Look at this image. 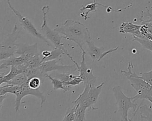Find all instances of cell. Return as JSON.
<instances>
[{"label":"cell","mask_w":152,"mask_h":121,"mask_svg":"<svg viewBox=\"0 0 152 121\" xmlns=\"http://www.w3.org/2000/svg\"><path fill=\"white\" fill-rule=\"evenodd\" d=\"M54 29L57 32L63 35L64 38L74 42L81 50L84 44L91 40L88 29L78 21L66 19L62 24L56 25Z\"/></svg>","instance_id":"cell-1"},{"label":"cell","mask_w":152,"mask_h":121,"mask_svg":"<svg viewBox=\"0 0 152 121\" xmlns=\"http://www.w3.org/2000/svg\"><path fill=\"white\" fill-rule=\"evenodd\" d=\"M28 80L21 86H13L7 84L4 86L0 87V96L8 93L14 94L15 96V102L14 104V109L15 112L19 111V108L21 103V100L23 97L31 95L34 96L40 100V107L43 106L45 102L46 96L39 89H33L28 86Z\"/></svg>","instance_id":"cell-2"},{"label":"cell","mask_w":152,"mask_h":121,"mask_svg":"<svg viewBox=\"0 0 152 121\" xmlns=\"http://www.w3.org/2000/svg\"><path fill=\"white\" fill-rule=\"evenodd\" d=\"M134 66L132 63L128 62V70H121V73L130 81L131 86L137 92V94L132 96L133 102L140 99L146 100L148 96H152V86L140 78L139 75L137 74L136 73L132 72V68Z\"/></svg>","instance_id":"cell-3"},{"label":"cell","mask_w":152,"mask_h":121,"mask_svg":"<svg viewBox=\"0 0 152 121\" xmlns=\"http://www.w3.org/2000/svg\"><path fill=\"white\" fill-rule=\"evenodd\" d=\"M112 91L116 99L118 112L121 115L122 120H129L128 118L129 109H133L132 117H134L138 110V105L133 102L132 97H128L124 93L121 86L119 85L114 86Z\"/></svg>","instance_id":"cell-4"},{"label":"cell","mask_w":152,"mask_h":121,"mask_svg":"<svg viewBox=\"0 0 152 121\" xmlns=\"http://www.w3.org/2000/svg\"><path fill=\"white\" fill-rule=\"evenodd\" d=\"M102 82L97 86L94 85H86L84 89L78 97L73 101V103L80 104L86 108H89L92 110H97V108L94 107V104L97 101L98 97L102 91V87L104 84Z\"/></svg>","instance_id":"cell-5"},{"label":"cell","mask_w":152,"mask_h":121,"mask_svg":"<svg viewBox=\"0 0 152 121\" xmlns=\"http://www.w3.org/2000/svg\"><path fill=\"white\" fill-rule=\"evenodd\" d=\"M49 9L50 8L49 5L43 6L42 8L43 13V23L41 25V31L42 32V34L53 44L55 47L64 45L61 41L62 39L64 38L63 35L57 32L54 29L52 30L48 25L46 16Z\"/></svg>","instance_id":"cell-6"},{"label":"cell","mask_w":152,"mask_h":121,"mask_svg":"<svg viewBox=\"0 0 152 121\" xmlns=\"http://www.w3.org/2000/svg\"><path fill=\"white\" fill-rule=\"evenodd\" d=\"M7 4H8L10 8L13 12V13L17 16V17L20 22V24L21 26L23 28V29L25 30L28 33H29L31 35L39 38L40 40H42V41L46 42L48 44V45L49 47H50V43L49 42V41L43 36V35L42 34L40 33L37 31V30L36 28V27H34L33 24L31 22V21L27 17L23 16L21 15V14L18 11L15 9L14 8V7L11 4L10 0H7Z\"/></svg>","instance_id":"cell-7"},{"label":"cell","mask_w":152,"mask_h":121,"mask_svg":"<svg viewBox=\"0 0 152 121\" xmlns=\"http://www.w3.org/2000/svg\"><path fill=\"white\" fill-rule=\"evenodd\" d=\"M61 60V58L43 62L39 67L45 73L53 71H59L62 73H71L78 70L75 64L72 65H59L58 63Z\"/></svg>","instance_id":"cell-8"},{"label":"cell","mask_w":152,"mask_h":121,"mask_svg":"<svg viewBox=\"0 0 152 121\" xmlns=\"http://www.w3.org/2000/svg\"><path fill=\"white\" fill-rule=\"evenodd\" d=\"M86 51L83 50H82V60L80 63V64L78 65L77 63L74 60L73 58L71 59V60L76 64L78 70L80 72V77L83 79L84 86L86 85H94L96 81V77L94 76L93 74L92 70L90 68H88L85 60V56L86 55Z\"/></svg>","instance_id":"cell-9"},{"label":"cell","mask_w":152,"mask_h":121,"mask_svg":"<svg viewBox=\"0 0 152 121\" xmlns=\"http://www.w3.org/2000/svg\"><path fill=\"white\" fill-rule=\"evenodd\" d=\"M87 50L86 51V53L87 54L89 55V56L92 59L93 63H94L95 61H100L107 54H110L113 51H115L119 48V46H117L115 48H112L107 51H105L103 47H96L94 45V42L91 40L88 41L87 42Z\"/></svg>","instance_id":"cell-10"},{"label":"cell","mask_w":152,"mask_h":121,"mask_svg":"<svg viewBox=\"0 0 152 121\" xmlns=\"http://www.w3.org/2000/svg\"><path fill=\"white\" fill-rule=\"evenodd\" d=\"M15 46L16 54L19 55H23L27 60V61L31 57L39 53L37 42L32 45L23 43L15 44Z\"/></svg>","instance_id":"cell-11"},{"label":"cell","mask_w":152,"mask_h":121,"mask_svg":"<svg viewBox=\"0 0 152 121\" xmlns=\"http://www.w3.org/2000/svg\"><path fill=\"white\" fill-rule=\"evenodd\" d=\"M20 37V31L16 24L14 25L12 32L8 34L1 44V50H15V41Z\"/></svg>","instance_id":"cell-12"},{"label":"cell","mask_w":152,"mask_h":121,"mask_svg":"<svg viewBox=\"0 0 152 121\" xmlns=\"http://www.w3.org/2000/svg\"><path fill=\"white\" fill-rule=\"evenodd\" d=\"M141 25L134 24L131 22H124L121 24L119 28V32L122 34L129 33L132 34L133 37L140 38H145L140 31Z\"/></svg>","instance_id":"cell-13"},{"label":"cell","mask_w":152,"mask_h":121,"mask_svg":"<svg viewBox=\"0 0 152 121\" xmlns=\"http://www.w3.org/2000/svg\"><path fill=\"white\" fill-rule=\"evenodd\" d=\"M26 64L20 65V66H12L10 67L11 70L7 74H3L2 73H0V84L1 85L3 83H7L9 81L15 77L17 75L22 73L24 70L26 68Z\"/></svg>","instance_id":"cell-14"},{"label":"cell","mask_w":152,"mask_h":121,"mask_svg":"<svg viewBox=\"0 0 152 121\" xmlns=\"http://www.w3.org/2000/svg\"><path fill=\"white\" fill-rule=\"evenodd\" d=\"M27 60L23 55H19L18 57L12 56L6 60H1L0 69H3L9 66L11 67L12 66H17L25 64Z\"/></svg>","instance_id":"cell-15"},{"label":"cell","mask_w":152,"mask_h":121,"mask_svg":"<svg viewBox=\"0 0 152 121\" xmlns=\"http://www.w3.org/2000/svg\"><path fill=\"white\" fill-rule=\"evenodd\" d=\"M62 54H66L69 58L72 57L71 55L68 52L67 50H66L64 45H61L59 47H55L52 51H50V55L47 57L46 58L43 59L41 60V62H45L49 60H52L55 59H59L61 58V57Z\"/></svg>","instance_id":"cell-16"},{"label":"cell","mask_w":152,"mask_h":121,"mask_svg":"<svg viewBox=\"0 0 152 121\" xmlns=\"http://www.w3.org/2000/svg\"><path fill=\"white\" fill-rule=\"evenodd\" d=\"M28 79L34 77H39L41 80L43 82L46 77V75L47 73H45L43 72L39 67H36V68H28L26 67L23 72Z\"/></svg>","instance_id":"cell-17"},{"label":"cell","mask_w":152,"mask_h":121,"mask_svg":"<svg viewBox=\"0 0 152 121\" xmlns=\"http://www.w3.org/2000/svg\"><path fill=\"white\" fill-rule=\"evenodd\" d=\"M97 4L96 0H93V2L88 4L85 6L83 5L80 9L81 12L80 16L83 17L84 20H87L88 18V15L90 12L97 11Z\"/></svg>","instance_id":"cell-18"},{"label":"cell","mask_w":152,"mask_h":121,"mask_svg":"<svg viewBox=\"0 0 152 121\" xmlns=\"http://www.w3.org/2000/svg\"><path fill=\"white\" fill-rule=\"evenodd\" d=\"M142 104V102L138 106L141 119L145 120H152V109L147 104Z\"/></svg>","instance_id":"cell-19"},{"label":"cell","mask_w":152,"mask_h":121,"mask_svg":"<svg viewBox=\"0 0 152 121\" xmlns=\"http://www.w3.org/2000/svg\"><path fill=\"white\" fill-rule=\"evenodd\" d=\"M75 113L77 121L86 120V110L87 108L80 104H75Z\"/></svg>","instance_id":"cell-20"},{"label":"cell","mask_w":152,"mask_h":121,"mask_svg":"<svg viewBox=\"0 0 152 121\" xmlns=\"http://www.w3.org/2000/svg\"><path fill=\"white\" fill-rule=\"evenodd\" d=\"M28 79L27 77L23 73H20L17 75L15 77L9 81L7 84H9L13 86H21L25 82H26Z\"/></svg>","instance_id":"cell-21"},{"label":"cell","mask_w":152,"mask_h":121,"mask_svg":"<svg viewBox=\"0 0 152 121\" xmlns=\"http://www.w3.org/2000/svg\"><path fill=\"white\" fill-rule=\"evenodd\" d=\"M42 59L40 58L39 54H37L31 57L25 64L27 67L28 68H36L40 66L41 64Z\"/></svg>","instance_id":"cell-22"},{"label":"cell","mask_w":152,"mask_h":121,"mask_svg":"<svg viewBox=\"0 0 152 121\" xmlns=\"http://www.w3.org/2000/svg\"><path fill=\"white\" fill-rule=\"evenodd\" d=\"M46 77L49 79L51 80L52 84H53V89H55V90L62 89V90H63L64 92H65V87L64 82L62 80H61L60 79H59L58 78H54V77H52L51 76L48 74V73L46 75Z\"/></svg>","instance_id":"cell-23"},{"label":"cell","mask_w":152,"mask_h":121,"mask_svg":"<svg viewBox=\"0 0 152 121\" xmlns=\"http://www.w3.org/2000/svg\"><path fill=\"white\" fill-rule=\"evenodd\" d=\"M133 41H137L144 48L150 51L152 53V41L147 38H140L136 37H133Z\"/></svg>","instance_id":"cell-24"},{"label":"cell","mask_w":152,"mask_h":121,"mask_svg":"<svg viewBox=\"0 0 152 121\" xmlns=\"http://www.w3.org/2000/svg\"><path fill=\"white\" fill-rule=\"evenodd\" d=\"M62 120L65 121H74L76 120V115L75 113V106L72 108L69 107L65 113L64 117L63 118Z\"/></svg>","instance_id":"cell-25"},{"label":"cell","mask_w":152,"mask_h":121,"mask_svg":"<svg viewBox=\"0 0 152 121\" xmlns=\"http://www.w3.org/2000/svg\"><path fill=\"white\" fill-rule=\"evenodd\" d=\"M28 86L31 89H39L41 83L42 82V80L39 77H32V78L28 79Z\"/></svg>","instance_id":"cell-26"},{"label":"cell","mask_w":152,"mask_h":121,"mask_svg":"<svg viewBox=\"0 0 152 121\" xmlns=\"http://www.w3.org/2000/svg\"><path fill=\"white\" fill-rule=\"evenodd\" d=\"M139 76L140 78L142 79L148 83H149L151 86H152V69L151 71L148 72L140 73Z\"/></svg>","instance_id":"cell-27"},{"label":"cell","mask_w":152,"mask_h":121,"mask_svg":"<svg viewBox=\"0 0 152 121\" xmlns=\"http://www.w3.org/2000/svg\"><path fill=\"white\" fill-rule=\"evenodd\" d=\"M143 11H141V16L139 18L140 22H141V24H145L147 27V28H148V31L149 32H150L151 34H152V22H145L144 21V15H143Z\"/></svg>","instance_id":"cell-28"},{"label":"cell","mask_w":152,"mask_h":121,"mask_svg":"<svg viewBox=\"0 0 152 121\" xmlns=\"http://www.w3.org/2000/svg\"><path fill=\"white\" fill-rule=\"evenodd\" d=\"M146 9H147V12H146V14H145L144 16H145V17H149V19H148V20H144V21L145 22H152V14L150 12V11H149V9H148V7H147V8H146Z\"/></svg>","instance_id":"cell-29"},{"label":"cell","mask_w":152,"mask_h":121,"mask_svg":"<svg viewBox=\"0 0 152 121\" xmlns=\"http://www.w3.org/2000/svg\"><path fill=\"white\" fill-rule=\"evenodd\" d=\"M50 54V51H47V50H45L42 53V55H43V58H42V60L46 58L47 57H48Z\"/></svg>","instance_id":"cell-30"},{"label":"cell","mask_w":152,"mask_h":121,"mask_svg":"<svg viewBox=\"0 0 152 121\" xmlns=\"http://www.w3.org/2000/svg\"><path fill=\"white\" fill-rule=\"evenodd\" d=\"M146 100H148V101H150V102L152 104V96H151V95L148 96L147 97Z\"/></svg>","instance_id":"cell-31"}]
</instances>
